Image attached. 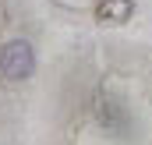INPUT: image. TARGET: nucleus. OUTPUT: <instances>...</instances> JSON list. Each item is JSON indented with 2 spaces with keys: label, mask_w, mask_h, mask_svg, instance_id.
Here are the masks:
<instances>
[{
  "label": "nucleus",
  "mask_w": 152,
  "mask_h": 145,
  "mask_svg": "<svg viewBox=\"0 0 152 145\" xmlns=\"http://www.w3.org/2000/svg\"><path fill=\"white\" fill-rule=\"evenodd\" d=\"M96 113H99V120H103V127H110V131H124V124H131V117H127V110L117 103L110 92H103L99 99H96Z\"/></svg>",
  "instance_id": "f03ea898"
},
{
  "label": "nucleus",
  "mask_w": 152,
  "mask_h": 145,
  "mask_svg": "<svg viewBox=\"0 0 152 145\" xmlns=\"http://www.w3.org/2000/svg\"><path fill=\"white\" fill-rule=\"evenodd\" d=\"M0 74L7 81H25V78L36 74V50H32L28 39L18 36L11 42H4V50H0Z\"/></svg>",
  "instance_id": "f257e3e1"
}]
</instances>
